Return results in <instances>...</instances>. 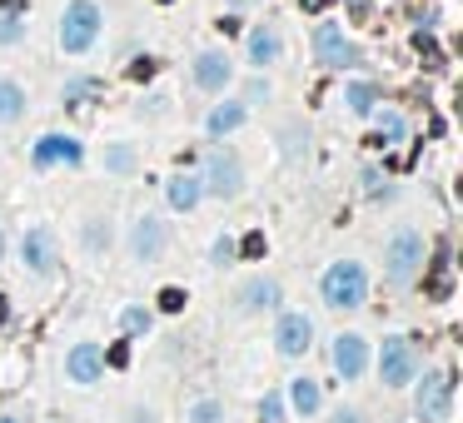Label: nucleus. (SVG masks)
Segmentation results:
<instances>
[{
  "label": "nucleus",
  "instance_id": "10",
  "mask_svg": "<svg viewBox=\"0 0 463 423\" xmlns=\"http://www.w3.org/2000/svg\"><path fill=\"white\" fill-rule=\"evenodd\" d=\"M209 189L214 194H240V160H235V154H214V160H209Z\"/></svg>",
  "mask_w": 463,
  "mask_h": 423
},
{
  "label": "nucleus",
  "instance_id": "3",
  "mask_svg": "<svg viewBox=\"0 0 463 423\" xmlns=\"http://www.w3.org/2000/svg\"><path fill=\"white\" fill-rule=\"evenodd\" d=\"M419 259H424V239H419L414 229H398V234L389 239V259H384V264H389L393 279H409V274L419 269Z\"/></svg>",
  "mask_w": 463,
  "mask_h": 423
},
{
  "label": "nucleus",
  "instance_id": "35",
  "mask_svg": "<svg viewBox=\"0 0 463 423\" xmlns=\"http://www.w3.org/2000/svg\"><path fill=\"white\" fill-rule=\"evenodd\" d=\"M6 319H11V304H6V299H0V324H6Z\"/></svg>",
  "mask_w": 463,
  "mask_h": 423
},
{
  "label": "nucleus",
  "instance_id": "12",
  "mask_svg": "<svg viewBox=\"0 0 463 423\" xmlns=\"http://www.w3.org/2000/svg\"><path fill=\"white\" fill-rule=\"evenodd\" d=\"M55 160L75 165V160H80V145H75V140H65V135H45V140L35 145V165H55Z\"/></svg>",
  "mask_w": 463,
  "mask_h": 423
},
{
  "label": "nucleus",
  "instance_id": "21",
  "mask_svg": "<svg viewBox=\"0 0 463 423\" xmlns=\"http://www.w3.org/2000/svg\"><path fill=\"white\" fill-rule=\"evenodd\" d=\"M398 135H403V120H398V115H384V120H379V135H374L369 145H393Z\"/></svg>",
  "mask_w": 463,
  "mask_h": 423
},
{
  "label": "nucleus",
  "instance_id": "34",
  "mask_svg": "<svg viewBox=\"0 0 463 423\" xmlns=\"http://www.w3.org/2000/svg\"><path fill=\"white\" fill-rule=\"evenodd\" d=\"M324 6H329V0H304V11H309V15H319Z\"/></svg>",
  "mask_w": 463,
  "mask_h": 423
},
{
  "label": "nucleus",
  "instance_id": "24",
  "mask_svg": "<svg viewBox=\"0 0 463 423\" xmlns=\"http://www.w3.org/2000/svg\"><path fill=\"white\" fill-rule=\"evenodd\" d=\"M240 254H244V259H264V234H259V229H249V234L240 239Z\"/></svg>",
  "mask_w": 463,
  "mask_h": 423
},
{
  "label": "nucleus",
  "instance_id": "18",
  "mask_svg": "<svg viewBox=\"0 0 463 423\" xmlns=\"http://www.w3.org/2000/svg\"><path fill=\"white\" fill-rule=\"evenodd\" d=\"M244 120V105H219V110L209 115V135H229V130H240Z\"/></svg>",
  "mask_w": 463,
  "mask_h": 423
},
{
  "label": "nucleus",
  "instance_id": "22",
  "mask_svg": "<svg viewBox=\"0 0 463 423\" xmlns=\"http://www.w3.org/2000/svg\"><path fill=\"white\" fill-rule=\"evenodd\" d=\"M349 110L354 115H369L374 110V90L369 85H349Z\"/></svg>",
  "mask_w": 463,
  "mask_h": 423
},
{
  "label": "nucleus",
  "instance_id": "7",
  "mask_svg": "<svg viewBox=\"0 0 463 423\" xmlns=\"http://www.w3.org/2000/svg\"><path fill=\"white\" fill-rule=\"evenodd\" d=\"M364 363H369V349H364L359 334H339V339H334V368H339L344 379H359Z\"/></svg>",
  "mask_w": 463,
  "mask_h": 423
},
{
  "label": "nucleus",
  "instance_id": "15",
  "mask_svg": "<svg viewBox=\"0 0 463 423\" xmlns=\"http://www.w3.org/2000/svg\"><path fill=\"white\" fill-rule=\"evenodd\" d=\"M274 55H279V35H274L269 25L254 30V35H249V60H254V65H269Z\"/></svg>",
  "mask_w": 463,
  "mask_h": 423
},
{
  "label": "nucleus",
  "instance_id": "32",
  "mask_svg": "<svg viewBox=\"0 0 463 423\" xmlns=\"http://www.w3.org/2000/svg\"><path fill=\"white\" fill-rule=\"evenodd\" d=\"M150 75H155V60H150V55H140V60L130 65V80H150Z\"/></svg>",
  "mask_w": 463,
  "mask_h": 423
},
{
  "label": "nucleus",
  "instance_id": "37",
  "mask_svg": "<svg viewBox=\"0 0 463 423\" xmlns=\"http://www.w3.org/2000/svg\"><path fill=\"white\" fill-rule=\"evenodd\" d=\"M0 423H15V418H0Z\"/></svg>",
  "mask_w": 463,
  "mask_h": 423
},
{
  "label": "nucleus",
  "instance_id": "19",
  "mask_svg": "<svg viewBox=\"0 0 463 423\" xmlns=\"http://www.w3.org/2000/svg\"><path fill=\"white\" fill-rule=\"evenodd\" d=\"M274 299H279V289H274L269 279H254V284H244V304H249V309H269Z\"/></svg>",
  "mask_w": 463,
  "mask_h": 423
},
{
  "label": "nucleus",
  "instance_id": "23",
  "mask_svg": "<svg viewBox=\"0 0 463 423\" xmlns=\"http://www.w3.org/2000/svg\"><path fill=\"white\" fill-rule=\"evenodd\" d=\"M414 45H419V55L429 60V70H438V45H433V35H429V30H419V35H414Z\"/></svg>",
  "mask_w": 463,
  "mask_h": 423
},
{
  "label": "nucleus",
  "instance_id": "8",
  "mask_svg": "<svg viewBox=\"0 0 463 423\" xmlns=\"http://www.w3.org/2000/svg\"><path fill=\"white\" fill-rule=\"evenodd\" d=\"M309 339H314V324L304 319V314H284L279 329H274L279 354H304V349H309Z\"/></svg>",
  "mask_w": 463,
  "mask_h": 423
},
{
  "label": "nucleus",
  "instance_id": "11",
  "mask_svg": "<svg viewBox=\"0 0 463 423\" xmlns=\"http://www.w3.org/2000/svg\"><path fill=\"white\" fill-rule=\"evenodd\" d=\"M20 254H25V264H30L35 274H45L50 264H55V239H50V229H30L25 244H20Z\"/></svg>",
  "mask_w": 463,
  "mask_h": 423
},
{
  "label": "nucleus",
  "instance_id": "25",
  "mask_svg": "<svg viewBox=\"0 0 463 423\" xmlns=\"http://www.w3.org/2000/svg\"><path fill=\"white\" fill-rule=\"evenodd\" d=\"M159 309H164V314H180V309H185V289H175V284L159 289Z\"/></svg>",
  "mask_w": 463,
  "mask_h": 423
},
{
  "label": "nucleus",
  "instance_id": "17",
  "mask_svg": "<svg viewBox=\"0 0 463 423\" xmlns=\"http://www.w3.org/2000/svg\"><path fill=\"white\" fill-rule=\"evenodd\" d=\"M20 115H25V90L0 80V120H20Z\"/></svg>",
  "mask_w": 463,
  "mask_h": 423
},
{
  "label": "nucleus",
  "instance_id": "2",
  "mask_svg": "<svg viewBox=\"0 0 463 423\" xmlns=\"http://www.w3.org/2000/svg\"><path fill=\"white\" fill-rule=\"evenodd\" d=\"M95 35H100V11L90 6V0H75V6L65 11V20H60V45L70 50V55H80V50L95 45Z\"/></svg>",
  "mask_w": 463,
  "mask_h": 423
},
{
  "label": "nucleus",
  "instance_id": "36",
  "mask_svg": "<svg viewBox=\"0 0 463 423\" xmlns=\"http://www.w3.org/2000/svg\"><path fill=\"white\" fill-rule=\"evenodd\" d=\"M334 423H359V418H354V413H339V418H334Z\"/></svg>",
  "mask_w": 463,
  "mask_h": 423
},
{
  "label": "nucleus",
  "instance_id": "6",
  "mask_svg": "<svg viewBox=\"0 0 463 423\" xmlns=\"http://www.w3.org/2000/svg\"><path fill=\"white\" fill-rule=\"evenodd\" d=\"M448 408H453V374H433L419 389V413L438 423V418H448Z\"/></svg>",
  "mask_w": 463,
  "mask_h": 423
},
{
  "label": "nucleus",
  "instance_id": "14",
  "mask_svg": "<svg viewBox=\"0 0 463 423\" xmlns=\"http://www.w3.org/2000/svg\"><path fill=\"white\" fill-rule=\"evenodd\" d=\"M159 244H164V224H159V220H140V229H135V254H140V259H155Z\"/></svg>",
  "mask_w": 463,
  "mask_h": 423
},
{
  "label": "nucleus",
  "instance_id": "30",
  "mask_svg": "<svg viewBox=\"0 0 463 423\" xmlns=\"http://www.w3.org/2000/svg\"><path fill=\"white\" fill-rule=\"evenodd\" d=\"M105 363H110V368H125V363H130V344H110Z\"/></svg>",
  "mask_w": 463,
  "mask_h": 423
},
{
  "label": "nucleus",
  "instance_id": "27",
  "mask_svg": "<svg viewBox=\"0 0 463 423\" xmlns=\"http://www.w3.org/2000/svg\"><path fill=\"white\" fill-rule=\"evenodd\" d=\"M125 329H130V334H145V329H150V314H145V309H125Z\"/></svg>",
  "mask_w": 463,
  "mask_h": 423
},
{
  "label": "nucleus",
  "instance_id": "16",
  "mask_svg": "<svg viewBox=\"0 0 463 423\" xmlns=\"http://www.w3.org/2000/svg\"><path fill=\"white\" fill-rule=\"evenodd\" d=\"M169 204H175V209H195V204H200V180H195V175L169 180Z\"/></svg>",
  "mask_w": 463,
  "mask_h": 423
},
{
  "label": "nucleus",
  "instance_id": "5",
  "mask_svg": "<svg viewBox=\"0 0 463 423\" xmlns=\"http://www.w3.org/2000/svg\"><path fill=\"white\" fill-rule=\"evenodd\" d=\"M314 50H319V60L329 65V70H344V65H359V50L344 40L334 25H319L314 30Z\"/></svg>",
  "mask_w": 463,
  "mask_h": 423
},
{
  "label": "nucleus",
  "instance_id": "38",
  "mask_svg": "<svg viewBox=\"0 0 463 423\" xmlns=\"http://www.w3.org/2000/svg\"><path fill=\"white\" fill-rule=\"evenodd\" d=\"M159 6H169V0H159Z\"/></svg>",
  "mask_w": 463,
  "mask_h": 423
},
{
  "label": "nucleus",
  "instance_id": "31",
  "mask_svg": "<svg viewBox=\"0 0 463 423\" xmlns=\"http://www.w3.org/2000/svg\"><path fill=\"white\" fill-rule=\"evenodd\" d=\"M195 423H219V403H195Z\"/></svg>",
  "mask_w": 463,
  "mask_h": 423
},
{
  "label": "nucleus",
  "instance_id": "26",
  "mask_svg": "<svg viewBox=\"0 0 463 423\" xmlns=\"http://www.w3.org/2000/svg\"><path fill=\"white\" fill-rule=\"evenodd\" d=\"M20 35H25V25H20L15 15H0V45H15Z\"/></svg>",
  "mask_w": 463,
  "mask_h": 423
},
{
  "label": "nucleus",
  "instance_id": "9",
  "mask_svg": "<svg viewBox=\"0 0 463 423\" xmlns=\"http://www.w3.org/2000/svg\"><path fill=\"white\" fill-rule=\"evenodd\" d=\"M65 368H70V379H75V384H95V379H100V368H105V354H100L95 344H80V349H70Z\"/></svg>",
  "mask_w": 463,
  "mask_h": 423
},
{
  "label": "nucleus",
  "instance_id": "20",
  "mask_svg": "<svg viewBox=\"0 0 463 423\" xmlns=\"http://www.w3.org/2000/svg\"><path fill=\"white\" fill-rule=\"evenodd\" d=\"M289 398H294V408H299V413H314V408H319V389H314L309 379H294Z\"/></svg>",
  "mask_w": 463,
  "mask_h": 423
},
{
  "label": "nucleus",
  "instance_id": "33",
  "mask_svg": "<svg viewBox=\"0 0 463 423\" xmlns=\"http://www.w3.org/2000/svg\"><path fill=\"white\" fill-rule=\"evenodd\" d=\"M369 11H374V0H349V15L354 20H369Z\"/></svg>",
  "mask_w": 463,
  "mask_h": 423
},
{
  "label": "nucleus",
  "instance_id": "13",
  "mask_svg": "<svg viewBox=\"0 0 463 423\" xmlns=\"http://www.w3.org/2000/svg\"><path fill=\"white\" fill-rule=\"evenodd\" d=\"M195 80H200L204 90H219V85H229V60H224V55H214V50H204V55L195 60Z\"/></svg>",
  "mask_w": 463,
  "mask_h": 423
},
{
  "label": "nucleus",
  "instance_id": "28",
  "mask_svg": "<svg viewBox=\"0 0 463 423\" xmlns=\"http://www.w3.org/2000/svg\"><path fill=\"white\" fill-rule=\"evenodd\" d=\"M130 165H135V154H130L125 145H115V149H110V170H120V175H125Z\"/></svg>",
  "mask_w": 463,
  "mask_h": 423
},
{
  "label": "nucleus",
  "instance_id": "1",
  "mask_svg": "<svg viewBox=\"0 0 463 423\" xmlns=\"http://www.w3.org/2000/svg\"><path fill=\"white\" fill-rule=\"evenodd\" d=\"M364 289H369V279H364V269L359 264H334V269L324 274V304L329 309H354V304H364Z\"/></svg>",
  "mask_w": 463,
  "mask_h": 423
},
{
  "label": "nucleus",
  "instance_id": "4",
  "mask_svg": "<svg viewBox=\"0 0 463 423\" xmlns=\"http://www.w3.org/2000/svg\"><path fill=\"white\" fill-rule=\"evenodd\" d=\"M379 368H384V384H393V389L409 384L414 379V349H409V339H389L384 354H379Z\"/></svg>",
  "mask_w": 463,
  "mask_h": 423
},
{
  "label": "nucleus",
  "instance_id": "29",
  "mask_svg": "<svg viewBox=\"0 0 463 423\" xmlns=\"http://www.w3.org/2000/svg\"><path fill=\"white\" fill-rule=\"evenodd\" d=\"M429 294H433V299H448V269H443V264H438L433 279H429Z\"/></svg>",
  "mask_w": 463,
  "mask_h": 423
}]
</instances>
